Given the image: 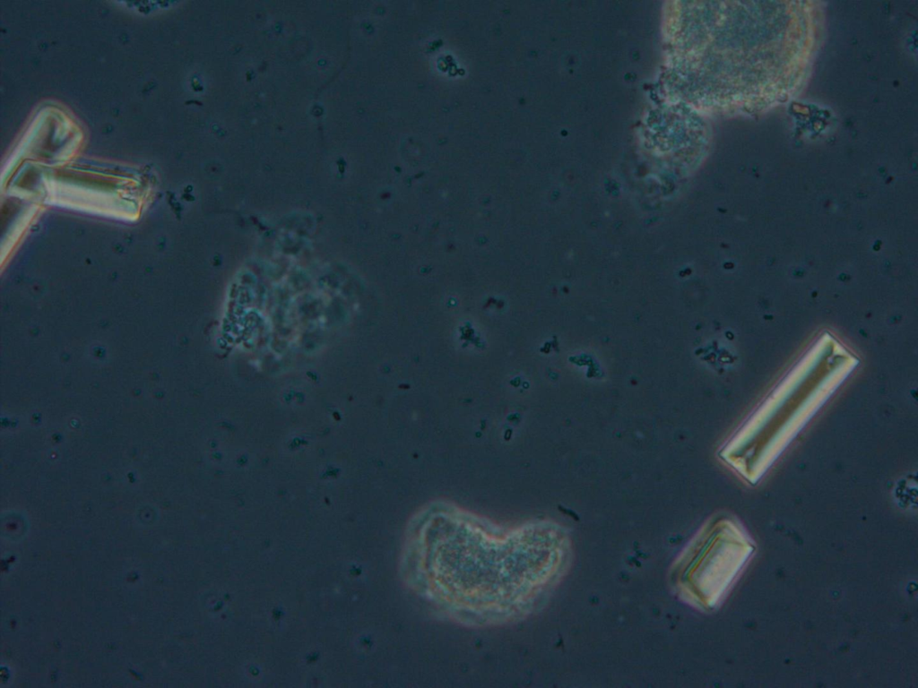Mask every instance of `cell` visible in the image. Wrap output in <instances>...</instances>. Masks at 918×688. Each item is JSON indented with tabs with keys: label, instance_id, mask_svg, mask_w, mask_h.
Returning <instances> with one entry per match:
<instances>
[{
	"label": "cell",
	"instance_id": "6da1fadb",
	"mask_svg": "<svg viewBox=\"0 0 918 688\" xmlns=\"http://www.w3.org/2000/svg\"><path fill=\"white\" fill-rule=\"evenodd\" d=\"M754 550L749 538L732 524L701 529L673 565L679 596L700 609H712L723 598Z\"/></svg>",
	"mask_w": 918,
	"mask_h": 688
}]
</instances>
